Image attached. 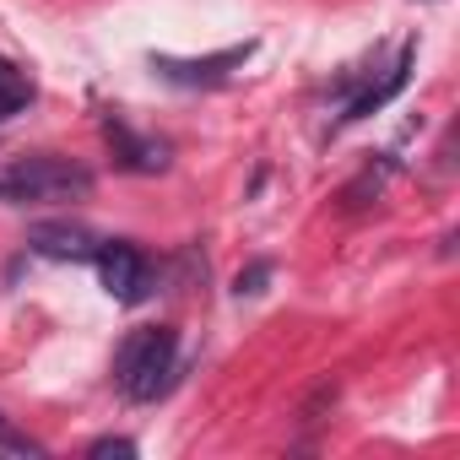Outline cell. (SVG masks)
Wrapping results in <instances>:
<instances>
[{"label": "cell", "mask_w": 460, "mask_h": 460, "mask_svg": "<svg viewBox=\"0 0 460 460\" xmlns=\"http://www.w3.org/2000/svg\"><path fill=\"white\" fill-rule=\"evenodd\" d=\"M103 130H109V141H114V152H119L125 168H136V173L168 168V146H163V141H141V136H130L119 119H103Z\"/></svg>", "instance_id": "52a82bcc"}, {"label": "cell", "mask_w": 460, "mask_h": 460, "mask_svg": "<svg viewBox=\"0 0 460 460\" xmlns=\"http://www.w3.org/2000/svg\"><path fill=\"white\" fill-rule=\"evenodd\" d=\"M173 363H179V331L173 325H146L130 331L119 358H114V379L130 401H157L173 385Z\"/></svg>", "instance_id": "6da1fadb"}, {"label": "cell", "mask_w": 460, "mask_h": 460, "mask_svg": "<svg viewBox=\"0 0 460 460\" xmlns=\"http://www.w3.org/2000/svg\"><path fill=\"white\" fill-rule=\"evenodd\" d=\"M33 103V82L12 66V71H0V119H12V114H22Z\"/></svg>", "instance_id": "ba28073f"}, {"label": "cell", "mask_w": 460, "mask_h": 460, "mask_svg": "<svg viewBox=\"0 0 460 460\" xmlns=\"http://www.w3.org/2000/svg\"><path fill=\"white\" fill-rule=\"evenodd\" d=\"M87 455H93V460H109V455H119V460H130V455H136V444H130V438H98V444H93Z\"/></svg>", "instance_id": "8fae6325"}, {"label": "cell", "mask_w": 460, "mask_h": 460, "mask_svg": "<svg viewBox=\"0 0 460 460\" xmlns=\"http://www.w3.org/2000/svg\"><path fill=\"white\" fill-rule=\"evenodd\" d=\"M250 49L255 44H234V49H222V55H206V60H152L168 82H222L227 71H234V66H244L250 60Z\"/></svg>", "instance_id": "5b68a950"}, {"label": "cell", "mask_w": 460, "mask_h": 460, "mask_svg": "<svg viewBox=\"0 0 460 460\" xmlns=\"http://www.w3.org/2000/svg\"><path fill=\"white\" fill-rule=\"evenodd\" d=\"M93 190V173L66 157H28L0 179V200H82Z\"/></svg>", "instance_id": "7a4b0ae2"}, {"label": "cell", "mask_w": 460, "mask_h": 460, "mask_svg": "<svg viewBox=\"0 0 460 460\" xmlns=\"http://www.w3.org/2000/svg\"><path fill=\"white\" fill-rule=\"evenodd\" d=\"M266 282H271V266H266V261H255V266L239 277V293H250V298H255V293H266Z\"/></svg>", "instance_id": "30bf717a"}, {"label": "cell", "mask_w": 460, "mask_h": 460, "mask_svg": "<svg viewBox=\"0 0 460 460\" xmlns=\"http://www.w3.org/2000/svg\"><path fill=\"white\" fill-rule=\"evenodd\" d=\"M0 422H6V417H0Z\"/></svg>", "instance_id": "4fadbf2b"}, {"label": "cell", "mask_w": 460, "mask_h": 460, "mask_svg": "<svg viewBox=\"0 0 460 460\" xmlns=\"http://www.w3.org/2000/svg\"><path fill=\"white\" fill-rule=\"evenodd\" d=\"M0 71H12V60H0Z\"/></svg>", "instance_id": "7c38bea8"}, {"label": "cell", "mask_w": 460, "mask_h": 460, "mask_svg": "<svg viewBox=\"0 0 460 460\" xmlns=\"http://www.w3.org/2000/svg\"><path fill=\"white\" fill-rule=\"evenodd\" d=\"M98 277L109 288V298L119 304H141L152 293V261L136 250V244H98Z\"/></svg>", "instance_id": "3957f363"}, {"label": "cell", "mask_w": 460, "mask_h": 460, "mask_svg": "<svg viewBox=\"0 0 460 460\" xmlns=\"http://www.w3.org/2000/svg\"><path fill=\"white\" fill-rule=\"evenodd\" d=\"M98 244L103 239L82 222H39V227H28V250L44 255V261H93Z\"/></svg>", "instance_id": "277c9868"}, {"label": "cell", "mask_w": 460, "mask_h": 460, "mask_svg": "<svg viewBox=\"0 0 460 460\" xmlns=\"http://www.w3.org/2000/svg\"><path fill=\"white\" fill-rule=\"evenodd\" d=\"M411 55H417V49H411V44H401V55H395V66L385 71V82H368V87H363V93H358V98H352V103L341 109V125H352V119H368L374 109H385V103H390V98H395V93L406 87Z\"/></svg>", "instance_id": "8992f818"}, {"label": "cell", "mask_w": 460, "mask_h": 460, "mask_svg": "<svg viewBox=\"0 0 460 460\" xmlns=\"http://www.w3.org/2000/svg\"><path fill=\"white\" fill-rule=\"evenodd\" d=\"M325 406H336V379H325V385H314V395H309V401L298 406V422H304V428H314V422L325 417Z\"/></svg>", "instance_id": "9c48e42d"}]
</instances>
